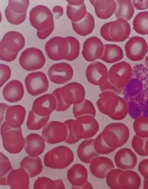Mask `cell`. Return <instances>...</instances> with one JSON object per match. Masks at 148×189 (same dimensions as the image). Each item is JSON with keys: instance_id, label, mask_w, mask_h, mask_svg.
<instances>
[{"instance_id": "cell-31", "label": "cell", "mask_w": 148, "mask_h": 189, "mask_svg": "<svg viewBox=\"0 0 148 189\" xmlns=\"http://www.w3.org/2000/svg\"><path fill=\"white\" fill-rule=\"evenodd\" d=\"M5 14L8 21L14 25H19L25 20L26 17V12L23 14L15 13L7 6L5 10Z\"/></svg>"}, {"instance_id": "cell-25", "label": "cell", "mask_w": 148, "mask_h": 189, "mask_svg": "<svg viewBox=\"0 0 148 189\" xmlns=\"http://www.w3.org/2000/svg\"><path fill=\"white\" fill-rule=\"evenodd\" d=\"M133 28L139 34H148V11L140 12L136 15L133 21Z\"/></svg>"}, {"instance_id": "cell-38", "label": "cell", "mask_w": 148, "mask_h": 189, "mask_svg": "<svg viewBox=\"0 0 148 189\" xmlns=\"http://www.w3.org/2000/svg\"></svg>"}, {"instance_id": "cell-26", "label": "cell", "mask_w": 148, "mask_h": 189, "mask_svg": "<svg viewBox=\"0 0 148 189\" xmlns=\"http://www.w3.org/2000/svg\"><path fill=\"white\" fill-rule=\"evenodd\" d=\"M50 115L42 116L36 113L32 110L29 111L27 121L28 129L38 130L46 125Z\"/></svg>"}, {"instance_id": "cell-8", "label": "cell", "mask_w": 148, "mask_h": 189, "mask_svg": "<svg viewBox=\"0 0 148 189\" xmlns=\"http://www.w3.org/2000/svg\"><path fill=\"white\" fill-rule=\"evenodd\" d=\"M127 57L132 60H139L143 59L147 51L146 41L143 38L133 36L127 42L125 47Z\"/></svg>"}, {"instance_id": "cell-29", "label": "cell", "mask_w": 148, "mask_h": 189, "mask_svg": "<svg viewBox=\"0 0 148 189\" xmlns=\"http://www.w3.org/2000/svg\"><path fill=\"white\" fill-rule=\"evenodd\" d=\"M29 0H9L7 7L12 12L18 14L26 12Z\"/></svg>"}, {"instance_id": "cell-19", "label": "cell", "mask_w": 148, "mask_h": 189, "mask_svg": "<svg viewBox=\"0 0 148 189\" xmlns=\"http://www.w3.org/2000/svg\"><path fill=\"white\" fill-rule=\"evenodd\" d=\"M66 13L72 22H77L83 18L87 13L84 0H67Z\"/></svg>"}, {"instance_id": "cell-23", "label": "cell", "mask_w": 148, "mask_h": 189, "mask_svg": "<svg viewBox=\"0 0 148 189\" xmlns=\"http://www.w3.org/2000/svg\"><path fill=\"white\" fill-rule=\"evenodd\" d=\"M83 143L79 146L77 151V156L83 162L90 163L92 160L99 155L96 151L92 144Z\"/></svg>"}, {"instance_id": "cell-4", "label": "cell", "mask_w": 148, "mask_h": 189, "mask_svg": "<svg viewBox=\"0 0 148 189\" xmlns=\"http://www.w3.org/2000/svg\"><path fill=\"white\" fill-rule=\"evenodd\" d=\"M69 44L66 37L55 36L46 43L45 49L49 58L57 61L67 58L69 52Z\"/></svg>"}, {"instance_id": "cell-1", "label": "cell", "mask_w": 148, "mask_h": 189, "mask_svg": "<svg viewBox=\"0 0 148 189\" xmlns=\"http://www.w3.org/2000/svg\"><path fill=\"white\" fill-rule=\"evenodd\" d=\"M29 19L32 25L37 30V35L40 39H45L53 30V14L47 6L39 5L34 7L30 12Z\"/></svg>"}, {"instance_id": "cell-36", "label": "cell", "mask_w": 148, "mask_h": 189, "mask_svg": "<svg viewBox=\"0 0 148 189\" xmlns=\"http://www.w3.org/2000/svg\"><path fill=\"white\" fill-rule=\"evenodd\" d=\"M9 106V105L5 103H0V118L1 121L3 119L4 112L6 111L7 108Z\"/></svg>"}, {"instance_id": "cell-22", "label": "cell", "mask_w": 148, "mask_h": 189, "mask_svg": "<svg viewBox=\"0 0 148 189\" xmlns=\"http://www.w3.org/2000/svg\"><path fill=\"white\" fill-rule=\"evenodd\" d=\"M116 9L114 12L117 19L127 21L131 19L134 13V9L131 0H116Z\"/></svg>"}, {"instance_id": "cell-13", "label": "cell", "mask_w": 148, "mask_h": 189, "mask_svg": "<svg viewBox=\"0 0 148 189\" xmlns=\"http://www.w3.org/2000/svg\"><path fill=\"white\" fill-rule=\"evenodd\" d=\"M67 177L73 188L82 189L88 182L87 170L80 164H74L68 170Z\"/></svg>"}, {"instance_id": "cell-9", "label": "cell", "mask_w": 148, "mask_h": 189, "mask_svg": "<svg viewBox=\"0 0 148 189\" xmlns=\"http://www.w3.org/2000/svg\"><path fill=\"white\" fill-rule=\"evenodd\" d=\"M104 50V45L98 37L93 36L86 39L84 42L82 54L87 61H93L100 59Z\"/></svg>"}, {"instance_id": "cell-37", "label": "cell", "mask_w": 148, "mask_h": 189, "mask_svg": "<svg viewBox=\"0 0 148 189\" xmlns=\"http://www.w3.org/2000/svg\"><path fill=\"white\" fill-rule=\"evenodd\" d=\"M53 11L54 13L58 14V16H61L63 14V9L62 7L60 6H54L53 9Z\"/></svg>"}, {"instance_id": "cell-21", "label": "cell", "mask_w": 148, "mask_h": 189, "mask_svg": "<svg viewBox=\"0 0 148 189\" xmlns=\"http://www.w3.org/2000/svg\"><path fill=\"white\" fill-rule=\"evenodd\" d=\"M123 56V50L119 46L106 44L104 45V51L100 59L106 63H112L122 59Z\"/></svg>"}, {"instance_id": "cell-35", "label": "cell", "mask_w": 148, "mask_h": 189, "mask_svg": "<svg viewBox=\"0 0 148 189\" xmlns=\"http://www.w3.org/2000/svg\"><path fill=\"white\" fill-rule=\"evenodd\" d=\"M134 6L138 10H144L148 8V0H133Z\"/></svg>"}, {"instance_id": "cell-12", "label": "cell", "mask_w": 148, "mask_h": 189, "mask_svg": "<svg viewBox=\"0 0 148 189\" xmlns=\"http://www.w3.org/2000/svg\"><path fill=\"white\" fill-rule=\"evenodd\" d=\"M114 168L112 160L106 157H96L90 163V169L91 173L99 179L106 178L108 173Z\"/></svg>"}, {"instance_id": "cell-2", "label": "cell", "mask_w": 148, "mask_h": 189, "mask_svg": "<svg viewBox=\"0 0 148 189\" xmlns=\"http://www.w3.org/2000/svg\"><path fill=\"white\" fill-rule=\"evenodd\" d=\"M131 33L130 26L127 21L118 19L107 23L101 27L100 33L106 41L121 42L127 38Z\"/></svg>"}, {"instance_id": "cell-34", "label": "cell", "mask_w": 148, "mask_h": 189, "mask_svg": "<svg viewBox=\"0 0 148 189\" xmlns=\"http://www.w3.org/2000/svg\"><path fill=\"white\" fill-rule=\"evenodd\" d=\"M61 88H58L52 92L56 102V110L57 111H61L66 108V104L65 103L61 95Z\"/></svg>"}, {"instance_id": "cell-17", "label": "cell", "mask_w": 148, "mask_h": 189, "mask_svg": "<svg viewBox=\"0 0 148 189\" xmlns=\"http://www.w3.org/2000/svg\"><path fill=\"white\" fill-rule=\"evenodd\" d=\"M26 113L25 108L21 105L9 106L5 111V122L12 127H20L24 120Z\"/></svg>"}, {"instance_id": "cell-5", "label": "cell", "mask_w": 148, "mask_h": 189, "mask_svg": "<svg viewBox=\"0 0 148 189\" xmlns=\"http://www.w3.org/2000/svg\"><path fill=\"white\" fill-rule=\"evenodd\" d=\"M20 127L13 128L9 125L6 122L2 124L1 128L3 144L8 149L22 148L25 144Z\"/></svg>"}, {"instance_id": "cell-32", "label": "cell", "mask_w": 148, "mask_h": 189, "mask_svg": "<svg viewBox=\"0 0 148 189\" xmlns=\"http://www.w3.org/2000/svg\"><path fill=\"white\" fill-rule=\"evenodd\" d=\"M18 53L12 52L5 49L0 43V59L6 62H10L16 58Z\"/></svg>"}, {"instance_id": "cell-24", "label": "cell", "mask_w": 148, "mask_h": 189, "mask_svg": "<svg viewBox=\"0 0 148 189\" xmlns=\"http://www.w3.org/2000/svg\"><path fill=\"white\" fill-rule=\"evenodd\" d=\"M125 149L120 150L115 154L114 161L116 166L122 169H132L134 167L131 165L132 164L135 165L136 163L134 162L133 158L136 157H131V155H128V152Z\"/></svg>"}, {"instance_id": "cell-11", "label": "cell", "mask_w": 148, "mask_h": 189, "mask_svg": "<svg viewBox=\"0 0 148 189\" xmlns=\"http://www.w3.org/2000/svg\"><path fill=\"white\" fill-rule=\"evenodd\" d=\"M63 125L56 121L49 122L42 131V136L47 142L54 144L64 139L65 129Z\"/></svg>"}, {"instance_id": "cell-16", "label": "cell", "mask_w": 148, "mask_h": 189, "mask_svg": "<svg viewBox=\"0 0 148 189\" xmlns=\"http://www.w3.org/2000/svg\"><path fill=\"white\" fill-rule=\"evenodd\" d=\"M24 94V89L22 83L14 80L8 83L3 90V95L4 99L11 103L20 101Z\"/></svg>"}, {"instance_id": "cell-3", "label": "cell", "mask_w": 148, "mask_h": 189, "mask_svg": "<svg viewBox=\"0 0 148 189\" xmlns=\"http://www.w3.org/2000/svg\"><path fill=\"white\" fill-rule=\"evenodd\" d=\"M19 62L25 70L32 71L41 68L45 63L46 59L41 50L31 47L26 49L22 52Z\"/></svg>"}, {"instance_id": "cell-7", "label": "cell", "mask_w": 148, "mask_h": 189, "mask_svg": "<svg viewBox=\"0 0 148 189\" xmlns=\"http://www.w3.org/2000/svg\"><path fill=\"white\" fill-rule=\"evenodd\" d=\"M47 74L50 80L58 84L65 83L71 80L73 74V69L65 63H55L49 69Z\"/></svg>"}, {"instance_id": "cell-18", "label": "cell", "mask_w": 148, "mask_h": 189, "mask_svg": "<svg viewBox=\"0 0 148 189\" xmlns=\"http://www.w3.org/2000/svg\"><path fill=\"white\" fill-rule=\"evenodd\" d=\"M99 18L105 19L110 17L115 12L116 4L114 0H90Z\"/></svg>"}, {"instance_id": "cell-20", "label": "cell", "mask_w": 148, "mask_h": 189, "mask_svg": "<svg viewBox=\"0 0 148 189\" xmlns=\"http://www.w3.org/2000/svg\"><path fill=\"white\" fill-rule=\"evenodd\" d=\"M73 28L78 34L85 36L93 31L95 26L94 18L90 13L87 12L85 17L77 22H72Z\"/></svg>"}, {"instance_id": "cell-6", "label": "cell", "mask_w": 148, "mask_h": 189, "mask_svg": "<svg viewBox=\"0 0 148 189\" xmlns=\"http://www.w3.org/2000/svg\"><path fill=\"white\" fill-rule=\"evenodd\" d=\"M25 83L27 92L33 96L45 92L49 87L48 79L45 74L42 71L28 74L25 78Z\"/></svg>"}, {"instance_id": "cell-15", "label": "cell", "mask_w": 148, "mask_h": 189, "mask_svg": "<svg viewBox=\"0 0 148 189\" xmlns=\"http://www.w3.org/2000/svg\"><path fill=\"white\" fill-rule=\"evenodd\" d=\"M86 76L89 82L98 84L107 80L108 77L107 69L100 62H93L87 67Z\"/></svg>"}, {"instance_id": "cell-27", "label": "cell", "mask_w": 148, "mask_h": 189, "mask_svg": "<svg viewBox=\"0 0 148 189\" xmlns=\"http://www.w3.org/2000/svg\"><path fill=\"white\" fill-rule=\"evenodd\" d=\"M44 139L36 134H31L25 139V148L29 151L42 150L45 147Z\"/></svg>"}, {"instance_id": "cell-10", "label": "cell", "mask_w": 148, "mask_h": 189, "mask_svg": "<svg viewBox=\"0 0 148 189\" xmlns=\"http://www.w3.org/2000/svg\"><path fill=\"white\" fill-rule=\"evenodd\" d=\"M56 107L55 96L52 93H48L36 99L33 103L32 110L39 115L47 116L50 115Z\"/></svg>"}, {"instance_id": "cell-30", "label": "cell", "mask_w": 148, "mask_h": 189, "mask_svg": "<svg viewBox=\"0 0 148 189\" xmlns=\"http://www.w3.org/2000/svg\"><path fill=\"white\" fill-rule=\"evenodd\" d=\"M122 171L118 169H113L108 174L106 177V181L108 187L112 189H120L119 179Z\"/></svg>"}, {"instance_id": "cell-14", "label": "cell", "mask_w": 148, "mask_h": 189, "mask_svg": "<svg viewBox=\"0 0 148 189\" xmlns=\"http://www.w3.org/2000/svg\"><path fill=\"white\" fill-rule=\"evenodd\" d=\"M0 43L7 50L12 52L18 53L24 47L25 40L20 33L11 31L4 35Z\"/></svg>"}, {"instance_id": "cell-28", "label": "cell", "mask_w": 148, "mask_h": 189, "mask_svg": "<svg viewBox=\"0 0 148 189\" xmlns=\"http://www.w3.org/2000/svg\"><path fill=\"white\" fill-rule=\"evenodd\" d=\"M69 44V52L66 60H73L78 56L80 51V43L78 40L73 36L66 37Z\"/></svg>"}, {"instance_id": "cell-33", "label": "cell", "mask_w": 148, "mask_h": 189, "mask_svg": "<svg viewBox=\"0 0 148 189\" xmlns=\"http://www.w3.org/2000/svg\"><path fill=\"white\" fill-rule=\"evenodd\" d=\"M0 87H2L10 78L11 71L10 67L3 64L0 65Z\"/></svg>"}]
</instances>
